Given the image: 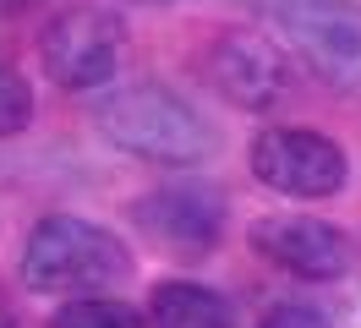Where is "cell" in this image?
<instances>
[{
	"mask_svg": "<svg viewBox=\"0 0 361 328\" xmlns=\"http://www.w3.org/2000/svg\"><path fill=\"white\" fill-rule=\"evenodd\" d=\"M148 328H235V306L203 279H159L148 290Z\"/></svg>",
	"mask_w": 361,
	"mask_h": 328,
	"instance_id": "cell-9",
	"label": "cell"
},
{
	"mask_svg": "<svg viewBox=\"0 0 361 328\" xmlns=\"http://www.w3.org/2000/svg\"><path fill=\"white\" fill-rule=\"evenodd\" d=\"M17 274L33 296H104L132 279V246L82 214H44L23 236Z\"/></svg>",
	"mask_w": 361,
	"mask_h": 328,
	"instance_id": "cell-2",
	"label": "cell"
},
{
	"mask_svg": "<svg viewBox=\"0 0 361 328\" xmlns=\"http://www.w3.org/2000/svg\"><path fill=\"white\" fill-rule=\"evenodd\" d=\"M126 22L110 6H66L44 22L39 33V66L55 87L66 93H93L121 77L126 66Z\"/></svg>",
	"mask_w": 361,
	"mask_h": 328,
	"instance_id": "cell-5",
	"label": "cell"
},
{
	"mask_svg": "<svg viewBox=\"0 0 361 328\" xmlns=\"http://www.w3.org/2000/svg\"><path fill=\"white\" fill-rule=\"evenodd\" d=\"M247 241L263 262H274L279 274L307 284H334L356 268V241L350 230H339L334 219L317 214H263L247 224Z\"/></svg>",
	"mask_w": 361,
	"mask_h": 328,
	"instance_id": "cell-8",
	"label": "cell"
},
{
	"mask_svg": "<svg viewBox=\"0 0 361 328\" xmlns=\"http://www.w3.org/2000/svg\"><path fill=\"white\" fill-rule=\"evenodd\" d=\"M33 83H27L17 66L0 61V137H23L33 126Z\"/></svg>",
	"mask_w": 361,
	"mask_h": 328,
	"instance_id": "cell-11",
	"label": "cell"
},
{
	"mask_svg": "<svg viewBox=\"0 0 361 328\" xmlns=\"http://www.w3.org/2000/svg\"><path fill=\"white\" fill-rule=\"evenodd\" d=\"M252 175L257 186L274 197H295V202H323L339 197L350 181V159L329 131L312 126H263L252 137Z\"/></svg>",
	"mask_w": 361,
	"mask_h": 328,
	"instance_id": "cell-6",
	"label": "cell"
},
{
	"mask_svg": "<svg viewBox=\"0 0 361 328\" xmlns=\"http://www.w3.org/2000/svg\"><path fill=\"white\" fill-rule=\"evenodd\" d=\"M27 6H39V0H0V17H17V11H27Z\"/></svg>",
	"mask_w": 361,
	"mask_h": 328,
	"instance_id": "cell-14",
	"label": "cell"
},
{
	"mask_svg": "<svg viewBox=\"0 0 361 328\" xmlns=\"http://www.w3.org/2000/svg\"><path fill=\"white\" fill-rule=\"evenodd\" d=\"M257 328H334V323H329V312H317L312 301H279L257 317Z\"/></svg>",
	"mask_w": 361,
	"mask_h": 328,
	"instance_id": "cell-12",
	"label": "cell"
},
{
	"mask_svg": "<svg viewBox=\"0 0 361 328\" xmlns=\"http://www.w3.org/2000/svg\"><path fill=\"white\" fill-rule=\"evenodd\" d=\"M137 236L176 262H203L230 230V197L214 181H164L132 197Z\"/></svg>",
	"mask_w": 361,
	"mask_h": 328,
	"instance_id": "cell-3",
	"label": "cell"
},
{
	"mask_svg": "<svg viewBox=\"0 0 361 328\" xmlns=\"http://www.w3.org/2000/svg\"><path fill=\"white\" fill-rule=\"evenodd\" d=\"M203 71H208V87L230 109H247V115L279 109L295 87V55L285 49V39L252 33V28L219 33L203 55Z\"/></svg>",
	"mask_w": 361,
	"mask_h": 328,
	"instance_id": "cell-7",
	"label": "cell"
},
{
	"mask_svg": "<svg viewBox=\"0 0 361 328\" xmlns=\"http://www.w3.org/2000/svg\"><path fill=\"white\" fill-rule=\"evenodd\" d=\"M285 49L334 93H361V0H269Z\"/></svg>",
	"mask_w": 361,
	"mask_h": 328,
	"instance_id": "cell-4",
	"label": "cell"
},
{
	"mask_svg": "<svg viewBox=\"0 0 361 328\" xmlns=\"http://www.w3.org/2000/svg\"><path fill=\"white\" fill-rule=\"evenodd\" d=\"M49 328H148V312L121 296H71L49 312Z\"/></svg>",
	"mask_w": 361,
	"mask_h": 328,
	"instance_id": "cell-10",
	"label": "cell"
},
{
	"mask_svg": "<svg viewBox=\"0 0 361 328\" xmlns=\"http://www.w3.org/2000/svg\"><path fill=\"white\" fill-rule=\"evenodd\" d=\"M93 126L121 153H132L142 164H164V170H192V164L219 153V131L197 115V104H186L164 83L110 87L93 104Z\"/></svg>",
	"mask_w": 361,
	"mask_h": 328,
	"instance_id": "cell-1",
	"label": "cell"
},
{
	"mask_svg": "<svg viewBox=\"0 0 361 328\" xmlns=\"http://www.w3.org/2000/svg\"><path fill=\"white\" fill-rule=\"evenodd\" d=\"M0 328H23V317H17V306H11L6 290H0Z\"/></svg>",
	"mask_w": 361,
	"mask_h": 328,
	"instance_id": "cell-13",
	"label": "cell"
}]
</instances>
